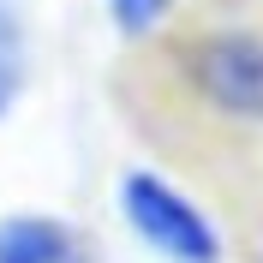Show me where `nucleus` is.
Returning a JSON list of instances; mask_svg holds the SVG:
<instances>
[{
  "label": "nucleus",
  "instance_id": "nucleus-1",
  "mask_svg": "<svg viewBox=\"0 0 263 263\" xmlns=\"http://www.w3.org/2000/svg\"><path fill=\"white\" fill-rule=\"evenodd\" d=\"M120 215L167 263H221V228L203 215L192 192H180L156 167H132L120 180Z\"/></svg>",
  "mask_w": 263,
  "mask_h": 263
},
{
  "label": "nucleus",
  "instance_id": "nucleus-2",
  "mask_svg": "<svg viewBox=\"0 0 263 263\" xmlns=\"http://www.w3.org/2000/svg\"><path fill=\"white\" fill-rule=\"evenodd\" d=\"M180 78L210 114L263 126V36L257 30H203L180 48Z\"/></svg>",
  "mask_w": 263,
  "mask_h": 263
},
{
  "label": "nucleus",
  "instance_id": "nucleus-3",
  "mask_svg": "<svg viewBox=\"0 0 263 263\" xmlns=\"http://www.w3.org/2000/svg\"><path fill=\"white\" fill-rule=\"evenodd\" d=\"M0 263H84V246L60 215L12 210L0 215Z\"/></svg>",
  "mask_w": 263,
  "mask_h": 263
},
{
  "label": "nucleus",
  "instance_id": "nucleus-4",
  "mask_svg": "<svg viewBox=\"0 0 263 263\" xmlns=\"http://www.w3.org/2000/svg\"><path fill=\"white\" fill-rule=\"evenodd\" d=\"M24 72H30V42H24L18 12L0 0V120L12 114L18 96H24Z\"/></svg>",
  "mask_w": 263,
  "mask_h": 263
},
{
  "label": "nucleus",
  "instance_id": "nucleus-5",
  "mask_svg": "<svg viewBox=\"0 0 263 263\" xmlns=\"http://www.w3.org/2000/svg\"><path fill=\"white\" fill-rule=\"evenodd\" d=\"M167 18H174V0H108V24H114L126 42L156 36Z\"/></svg>",
  "mask_w": 263,
  "mask_h": 263
}]
</instances>
